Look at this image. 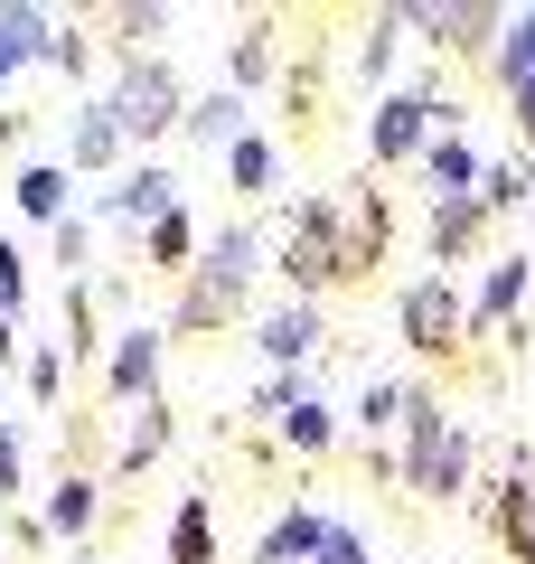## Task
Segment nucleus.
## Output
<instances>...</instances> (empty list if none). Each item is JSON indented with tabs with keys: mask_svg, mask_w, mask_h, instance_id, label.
Here are the masks:
<instances>
[{
	"mask_svg": "<svg viewBox=\"0 0 535 564\" xmlns=\"http://www.w3.org/2000/svg\"><path fill=\"white\" fill-rule=\"evenodd\" d=\"M170 207H188V180H178V170H160V161H132V170H113V188H95V207H85V217H95L103 236H122V226H132V236H151Z\"/></svg>",
	"mask_w": 535,
	"mask_h": 564,
	"instance_id": "obj_5",
	"label": "nucleus"
},
{
	"mask_svg": "<svg viewBox=\"0 0 535 564\" xmlns=\"http://www.w3.org/2000/svg\"><path fill=\"white\" fill-rule=\"evenodd\" d=\"M226 180H236L244 198H282V141H263V132H244L236 151H226Z\"/></svg>",
	"mask_w": 535,
	"mask_h": 564,
	"instance_id": "obj_23",
	"label": "nucleus"
},
{
	"mask_svg": "<svg viewBox=\"0 0 535 564\" xmlns=\"http://www.w3.org/2000/svg\"><path fill=\"white\" fill-rule=\"evenodd\" d=\"M103 113L122 122V141H170L188 122V85H178L170 57H122L113 85H103Z\"/></svg>",
	"mask_w": 535,
	"mask_h": 564,
	"instance_id": "obj_3",
	"label": "nucleus"
},
{
	"mask_svg": "<svg viewBox=\"0 0 535 564\" xmlns=\"http://www.w3.org/2000/svg\"><path fill=\"white\" fill-rule=\"evenodd\" d=\"M433 217H423V245H433V273H451V263H470L479 245H489V207L479 198H423Z\"/></svg>",
	"mask_w": 535,
	"mask_h": 564,
	"instance_id": "obj_14",
	"label": "nucleus"
},
{
	"mask_svg": "<svg viewBox=\"0 0 535 564\" xmlns=\"http://www.w3.org/2000/svg\"><path fill=\"white\" fill-rule=\"evenodd\" d=\"M301 404H310V377H301V367H292V377H263V386H254V414H273V423L301 414Z\"/></svg>",
	"mask_w": 535,
	"mask_h": 564,
	"instance_id": "obj_36",
	"label": "nucleus"
},
{
	"mask_svg": "<svg viewBox=\"0 0 535 564\" xmlns=\"http://www.w3.org/2000/svg\"><path fill=\"white\" fill-rule=\"evenodd\" d=\"M395 321H404V348L460 358V348H470V292H460L451 273H414V292L395 302Z\"/></svg>",
	"mask_w": 535,
	"mask_h": 564,
	"instance_id": "obj_6",
	"label": "nucleus"
},
{
	"mask_svg": "<svg viewBox=\"0 0 535 564\" xmlns=\"http://www.w3.org/2000/svg\"><path fill=\"white\" fill-rule=\"evenodd\" d=\"M479 170L489 161H479L470 132H433V151H423L414 180H423V198H479Z\"/></svg>",
	"mask_w": 535,
	"mask_h": 564,
	"instance_id": "obj_18",
	"label": "nucleus"
},
{
	"mask_svg": "<svg viewBox=\"0 0 535 564\" xmlns=\"http://www.w3.org/2000/svg\"><path fill=\"white\" fill-rule=\"evenodd\" d=\"M122 151H132V141H122V122L103 113V95L66 104V170H76V180H113Z\"/></svg>",
	"mask_w": 535,
	"mask_h": 564,
	"instance_id": "obj_11",
	"label": "nucleus"
},
{
	"mask_svg": "<svg viewBox=\"0 0 535 564\" xmlns=\"http://www.w3.org/2000/svg\"><path fill=\"white\" fill-rule=\"evenodd\" d=\"M470 480H479V433L470 423H451L433 452H423L414 470H404V489H414L423 508H451V499H470Z\"/></svg>",
	"mask_w": 535,
	"mask_h": 564,
	"instance_id": "obj_8",
	"label": "nucleus"
},
{
	"mask_svg": "<svg viewBox=\"0 0 535 564\" xmlns=\"http://www.w3.org/2000/svg\"><path fill=\"white\" fill-rule=\"evenodd\" d=\"M319 536H329V518H319V508H282V518L254 536V564H310Z\"/></svg>",
	"mask_w": 535,
	"mask_h": 564,
	"instance_id": "obj_21",
	"label": "nucleus"
},
{
	"mask_svg": "<svg viewBox=\"0 0 535 564\" xmlns=\"http://www.w3.org/2000/svg\"><path fill=\"white\" fill-rule=\"evenodd\" d=\"M20 386H29V404H57V386H66V358H57V348H29Z\"/></svg>",
	"mask_w": 535,
	"mask_h": 564,
	"instance_id": "obj_37",
	"label": "nucleus"
},
{
	"mask_svg": "<svg viewBox=\"0 0 535 564\" xmlns=\"http://www.w3.org/2000/svg\"><path fill=\"white\" fill-rule=\"evenodd\" d=\"M273 273L292 282V302H319L329 282H357V263H348V188L292 207V236L273 245Z\"/></svg>",
	"mask_w": 535,
	"mask_h": 564,
	"instance_id": "obj_2",
	"label": "nucleus"
},
{
	"mask_svg": "<svg viewBox=\"0 0 535 564\" xmlns=\"http://www.w3.org/2000/svg\"><path fill=\"white\" fill-rule=\"evenodd\" d=\"M47 66H57V76H95V29H85V20H57V47H47Z\"/></svg>",
	"mask_w": 535,
	"mask_h": 564,
	"instance_id": "obj_33",
	"label": "nucleus"
},
{
	"mask_svg": "<svg viewBox=\"0 0 535 564\" xmlns=\"http://www.w3.org/2000/svg\"><path fill=\"white\" fill-rule=\"evenodd\" d=\"M10 207L57 236V226L76 217V170H66V161H20V170H10Z\"/></svg>",
	"mask_w": 535,
	"mask_h": 564,
	"instance_id": "obj_12",
	"label": "nucleus"
},
{
	"mask_svg": "<svg viewBox=\"0 0 535 564\" xmlns=\"http://www.w3.org/2000/svg\"><path fill=\"white\" fill-rule=\"evenodd\" d=\"M160 358H170V329H151V321H132V329H113V348H103V414H141V404H160Z\"/></svg>",
	"mask_w": 535,
	"mask_h": 564,
	"instance_id": "obj_7",
	"label": "nucleus"
},
{
	"mask_svg": "<svg viewBox=\"0 0 535 564\" xmlns=\"http://www.w3.org/2000/svg\"><path fill=\"white\" fill-rule=\"evenodd\" d=\"M47 47H57V20H47L39 0H10V10H0V104H10V85H20L29 66H47Z\"/></svg>",
	"mask_w": 535,
	"mask_h": 564,
	"instance_id": "obj_13",
	"label": "nucleus"
},
{
	"mask_svg": "<svg viewBox=\"0 0 535 564\" xmlns=\"http://www.w3.org/2000/svg\"><path fill=\"white\" fill-rule=\"evenodd\" d=\"M188 151H236L244 132H254V104L236 95V85H207V95H188Z\"/></svg>",
	"mask_w": 535,
	"mask_h": 564,
	"instance_id": "obj_15",
	"label": "nucleus"
},
{
	"mask_svg": "<svg viewBox=\"0 0 535 564\" xmlns=\"http://www.w3.org/2000/svg\"><path fill=\"white\" fill-rule=\"evenodd\" d=\"M10 545H20V555H39V545H57V536H47L39 508H20V518H10Z\"/></svg>",
	"mask_w": 535,
	"mask_h": 564,
	"instance_id": "obj_40",
	"label": "nucleus"
},
{
	"mask_svg": "<svg viewBox=\"0 0 535 564\" xmlns=\"http://www.w3.org/2000/svg\"><path fill=\"white\" fill-rule=\"evenodd\" d=\"M198 245H207V236H198V226H188V207H170V217H160L151 236H141V254H151L160 273H170V263H198Z\"/></svg>",
	"mask_w": 535,
	"mask_h": 564,
	"instance_id": "obj_32",
	"label": "nucleus"
},
{
	"mask_svg": "<svg viewBox=\"0 0 535 564\" xmlns=\"http://www.w3.org/2000/svg\"><path fill=\"white\" fill-rule=\"evenodd\" d=\"M526 198H535V151L516 141V151H498V161L479 170V207H489V217H507V207H526Z\"/></svg>",
	"mask_w": 535,
	"mask_h": 564,
	"instance_id": "obj_22",
	"label": "nucleus"
},
{
	"mask_svg": "<svg viewBox=\"0 0 535 564\" xmlns=\"http://www.w3.org/2000/svg\"><path fill=\"white\" fill-rule=\"evenodd\" d=\"M0 358H20V367H29V348H20V311H0Z\"/></svg>",
	"mask_w": 535,
	"mask_h": 564,
	"instance_id": "obj_41",
	"label": "nucleus"
},
{
	"mask_svg": "<svg viewBox=\"0 0 535 564\" xmlns=\"http://www.w3.org/2000/svg\"><path fill=\"white\" fill-rule=\"evenodd\" d=\"M0 555H10V518H0Z\"/></svg>",
	"mask_w": 535,
	"mask_h": 564,
	"instance_id": "obj_42",
	"label": "nucleus"
},
{
	"mask_svg": "<svg viewBox=\"0 0 535 564\" xmlns=\"http://www.w3.org/2000/svg\"><path fill=\"white\" fill-rule=\"evenodd\" d=\"M39 518H47V536H85V527L103 518V489L85 480V470H66V480L47 489V508H39Z\"/></svg>",
	"mask_w": 535,
	"mask_h": 564,
	"instance_id": "obj_25",
	"label": "nucleus"
},
{
	"mask_svg": "<svg viewBox=\"0 0 535 564\" xmlns=\"http://www.w3.org/2000/svg\"><path fill=\"white\" fill-rule=\"evenodd\" d=\"M0 311H20V321H29V254L10 236H0Z\"/></svg>",
	"mask_w": 535,
	"mask_h": 564,
	"instance_id": "obj_38",
	"label": "nucleus"
},
{
	"mask_svg": "<svg viewBox=\"0 0 535 564\" xmlns=\"http://www.w3.org/2000/svg\"><path fill=\"white\" fill-rule=\"evenodd\" d=\"M395 10L404 39L441 47V57H498V29H507V10H489V0H395Z\"/></svg>",
	"mask_w": 535,
	"mask_h": 564,
	"instance_id": "obj_4",
	"label": "nucleus"
},
{
	"mask_svg": "<svg viewBox=\"0 0 535 564\" xmlns=\"http://www.w3.org/2000/svg\"><path fill=\"white\" fill-rule=\"evenodd\" d=\"M273 76H282V39H273V20L254 10V20L236 29V47H226V85H236V95L254 104V95H263Z\"/></svg>",
	"mask_w": 535,
	"mask_h": 564,
	"instance_id": "obj_20",
	"label": "nucleus"
},
{
	"mask_svg": "<svg viewBox=\"0 0 535 564\" xmlns=\"http://www.w3.org/2000/svg\"><path fill=\"white\" fill-rule=\"evenodd\" d=\"M170 564H217V508H207V489H188L170 518Z\"/></svg>",
	"mask_w": 535,
	"mask_h": 564,
	"instance_id": "obj_24",
	"label": "nucleus"
},
{
	"mask_svg": "<svg viewBox=\"0 0 535 564\" xmlns=\"http://www.w3.org/2000/svg\"><path fill=\"white\" fill-rule=\"evenodd\" d=\"M178 29V10L170 0H122L113 10V39H122V57H160V39Z\"/></svg>",
	"mask_w": 535,
	"mask_h": 564,
	"instance_id": "obj_27",
	"label": "nucleus"
},
{
	"mask_svg": "<svg viewBox=\"0 0 535 564\" xmlns=\"http://www.w3.org/2000/svg\"><path fill=\"white\" fill-rule=\"evenodd\" d=\"M479 518L498 527L507 564H535V470H526V480H498L489 499H479Z\"/></svg>",
	"mask_w": 535,
	"mask_h": 564,
	"instance_id": "obj_19",
	"label": "nucleus"
},
{
	"mask_svg": "<svg viewBox=\"0 0 535 564\" xmlns=\"http://www.w3.org/2000/svg\"><path fill=\"white\" fill-rule=\"evenodd\" d=\"M29 489V423L0 414V499H20Z\"/></svg>",
	"mask_w": 535,
	"mask_h": 564,
	"instance_id": "obj_34",
	"label": "nucleus"
},
{
	"mask_svg": "<svg viewBox=\"0 0 535 564\" xmlns=\"http://www.w3.org/2000/svg\"><path fill=\"white\" fill-rule=\"evenodd\" d=\"M404 395H414V386H395V377H376L367 386V395H357V443H385V433H404Z\"/></svg>",
	"mask_w": 535,
	"mask_h": 564,
	"instance_id": "obj_30",
	"label": "nucleus"
},
{
	"mask_svg": "<svg viewBox=\"0 0 535 564\" xmlns=\"http://www.w3.org/2000/svg\"><path fill=\"white\" fill-rule=\"evenodd\" d=\"M498 95H507V113H516V132H526V151H535V10H507V29H498Z\"/></svg>",
	"mask_w": 535,
	"mask_h": 564,
	"instance_id": "obj_10",
	"label": "nucleus"
},
{
	"mask_svg": "<svg viewBox=\"0 0 535 564\" xmlns=\"http://www.w3.org/2000/svg\"><path fill=\"white\" fill-rule=\"evenodd\" d=\"M385 245H395V207H385L376 180H357L348 188V263H357V282L385 263Z\"/></svg>",
	"mask_w": 535,
	"mask_h": 564,
	"instance_id": "obj_17",
	"label": "nucleus"
},
{
	"mask_svg": "<svg viewBox=\"0 0 535 564\" xmlns=\"http://www.w3.org/2000/svg\"><path fill=\"white\" fill-rule=\"evenodd\" d=\"M310 564H367V536H357L348 518H329V536H319V555Z\"/></svg>",
	"mask_w": 535,
	"mask_h": 564,
	"instance_id": "obj_39",
	"label": "nucleus"
},
{
	"mask_svg": "<svg viewBox=\"0 0 535 564\" xmlns=\"http://www.w3.org/2000/svg\"><path fill=\"white\" fill-rule=\"evenodd\" d=\"M160 452H170V404H141V414H132V433L113 443V470L132 480V470H151Z\"/></svg>",
	"mask_w": 535,
	"mask_h": 564,
	"instance_id": "obj_29",
	"label": "nucleus"
},
{
	"mask_svg": "<svg viewBox=\"0 0 535 564\" xmlns=\"http://www.w3.org/2000/svg\"><path fill=\"white\" fill-rule=\"evenodd\" d=\"M526 282H535V263H526V254H498V263H489V282L470 292V339H489V329H516V311H526Z\"/></svg>",
	"mask_w": 535,
	"mask_h": 564,
	"instance_id": "obj_16",
	"label": "nucleus"
},
{
	"mask_svg": "<svg viewBox=\"0 0 535 564\" xmlns=\"http://www.w3.org/2000/svg\"><path fill=\"white\" fill-rule=\"evenodd\" d=\"M254 282H263V236L236 217L198 245V263H188V282H178V302H170V339H207V329L244 321Z\"/></svg>",
	"mask_w": 535,
	"mask_h": 564,
	"instance_id": "obj_1",
	"label": "nucleus"
},
{
	"mask_svg": "<svg viewBox=\"0 0 535 564\" xmlns=\"http://www.w3.org/2000/svg\"><path fill=\"white\" fill-rule=\"evenodd\" d=\"M282 443H292L301 462H329V452L348 443V423H338V404H319V395H310L301 414H282Z\"/></svg>",
	"mask_w": 535,
	"mask_h": 564,
	"instance_id": "obj_26",
	"label": "nucleus"
},
{
	"mask_svg": "<svg viewBox=\"0 0 535 564\" xmlns=\"http://www.w3.org/2000/svg\"><path fill=\"white\" fill-rule=\"evenodd\" d=\"M95 348H113V339H103V292H95V282H66V339H57V358H95Z\"/></svg>",
	"mask_w": 535,
	"mask_h": 564,
	"instance_id": "obj_28",
	"label": "nucleus"
},
{
	"mask_svg": "<svg viewBox=\"0 0 535 564\" xmlns=\"http://www.w3.org/2000/svg\"><path fill=\"white\" fill-rule=\"evenodd\" d=\"M47 245H57V263H66V273L85 282V263H95V245H103V226H95V217H85V207H76V217H66L57 236H47Z\"/></svg>",
	"mask_w": 535,
	"mask_h": 564,
	"instance_id": "obj_35",
	"label": "nucleus"
},
{
	"mask_svg": "<svg viewBox=\"0 0 535 564\" xmlns=\"http://www.w3.org/2000/svg\"><path fill=\"white\" fill-rule=\"evenodd\" d=\"M319 339H329V321H319V302H273L254 321V348H263V367L273 377H292V367H310L319 358Z\"/></svg>",
	"mask_w": 535,
	"mask_h": 564,
	"instance_id": "obj_9",
	"label": "nucleus"
},
{
	"mask_svg": "<svg viewBox=\"0 0 535 564\" xmlns=\"http://www.w3.org/2000/svg\"><path fill=\"white\" fill-rule=\"evenodd\" d=\"M395 47H404V10H376V20H367V39H357V76H367V85H385V76H395Z\"/></svg>",
	"mask_w": 535,
	"mask_h": 564,
	"instance_id": "obj_31",
	"label": "nucleus"
}]
</instances>
